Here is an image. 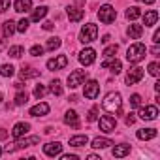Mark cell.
<instances>
[{
	"instance_id": "obj_35",
	"label": "cell",
	"mask_w": 160,
	"mask_h": 160,
	"mask_svg": "<svg viewBox=\"0 0 160 160\" xmlns=\"http://www.w3.org/2000/svg\"><path fill=\"white\" fill-rule=\"evenodd\" d=\"M149 73L154 75V77H158V73H160V64H158V62H151V64H149Z\"/></svg>"
},
{
	"instance_id": "obj_33",
	"label": "cell",
	"mask_w": 160,
	"mask_h": 160,
	"mask_svg": "<svg viewBox=\"0 0 160 160\" xmlns=\"http://www.w3.org/2000/svg\"><path fill=\"white\" fill-rule=\"evenodd\" d=\"M23 53H25V49H23L21 45H13V47H10V55H12L13 58H19Z\"/></svg>"
},
{
	"instance_id": "obj_5",
	"label": "cell",
	"mask_w": 160,
	"mask_h": 160,
	"mask_svg": "<svg viewBox=\"0 0 160 160\" xmlns=\"http://www.w3.org/2000/svg\"><path fill=\"white\" fill-rule=\"evenodd\" d=\"M85 77H87V70H73L68 75V87L70 89H77L79 85L85 81Z\"/></svg>"
},
{
	"instance_id": "obj_50",
	"label": "cell",
	"mask_w": 160,
	"mask_h": 160,
	"mask_svg": "<svg viewBox=\"0 0 160 160\" xmlns=\"http://www.w3.org/2000/svg\"><path fill=\"white\" fill-rule=\"evenodd\" d=\"M89 160H100V158H98L96 154H89Z\"/></svg>"
},
{
	"instance_id": "obj_3",
	"label": "cell",
	"mask_w": 160,
	"mask_h": 160,
	"mask_svg": "<svg viewBox=\"0 0 160 160\" xmlns=\"http://www.w3.org/2000/svg\"><path fill=\"white\" fill-rule=\"evenodd\" d=\"M98 38V27L94 23H87L83 28H81V34H79V40L83 43H91Z\"/></svg>"
},
{
	"instance_id": "obj_37",
	"label": "cell",
	"mask_w": 160,
	"mask_h": 160,
	"mask_svg": "<svg viewBox=\"0 0 160 160\" xmlns=\"http://www.w3.org/2000/svg\"><path fill=\"white\" fill-rule=\"evenodd\" d=\"M141 106V96L139 94H132L130 96V108H139Z\"/></svg>"
},
{
	"instance_id": "obj_47",
	"label": "cell",
	"mask_w": 160,
	"mask_h": 160,
	"mask_svg": "<svg viewBox=\"0 0 160 160\" xmlns=\"http://www.w3.org/2000/svg\"><path fill=\"white\" fill-rule=\"evenodd\" d=\"M4 138H8V132L4 128H0V139H4Z\"/></svg>"
},
{
	"instance_id": "obj_4",
	"label": "cell",
	"mask_w": 160,
	"mask_h": 160,
	"mask_svg": "<svg viewBox=\"0 0 160 160\" xmlns=\"http://www.w3.org/2000/svg\"><path fill=\"white\" fill-rule=\"evenodd\" d=\"M98 17H100V21H102L104 25H109V23H113V21H115V17H117V10H115L113 6L106 4V6H102V8H100Z\"/></svg>"
},
{
	"instance_id": "obj_18",
	"label": "cell",
	"mask_w": 160,
	"mask_h": 160,
	"mask_svg": "<svg viewBox=\"0 0 160 160\" xmlns=\"http://www.w3.org/2000/svg\"><path fill=\"white\" fill-rule=\"evenodd\" d=\"M85 15V10H79V8H68V19L77 23V21H81Z\"/></svg>"
},
{
	"instance_id": "obj_53",
	"label": "cell",
	"mask_w": 160,
	"mask_h": 160,
	"mask_svg": "<svg viewBox=\"0 0 160 160\" xmlns=\"http://www.w3.org/2000/svg\"><path fill=\"white\" fill-rule=\"evenodd\" d=\"M2 152H4V151H2V147H0V154H2Z\"/></svg>"
},
{
	"instance_id": "obj_27",
	"label": "cell",
	"mask_w": 160,
	"mask_h": 160,
	"mask_svg": "<svg viewBox=\"0 0 160 160\" xmlns=\"http://www.w3.org/2000/svg\"><path fill=\"white\" fill-rule=\"evenodd\" d=\"M38 75H40V70L28 68V66H23V70H21V79H30V77H38Z\"/></svg>"
},
{
	"instance_id": "obj_8",
	"label": "cell",
	"mask_w": 160,
	"mask_h": 160,
	"mask_svg": "<svg viewBox=\"0 0 160 160\" xmlns=\"http://www.w3.org/2000/svg\"><path fill=\"white\" fill-rule=\"evenodd\" d=\"M94 60H96V51L91 49V47H87V49H83L81 53H79V62H81L83 66H91Z\"/></svg>"
},
{
	"instance_id": "obj_52",
	"label": "cell",
	"mask_w": 160,
	"mask_h": 160,
	"mask_svg": "<svg viewBox=\"0 0 160 160\" xmlns=\"http://www.w3.org/2000/svg\"><path fill=\"white\" fill-rule=\"evenodd\" d=\"M0 104H2V92H0Z\"/></svg>"
},
{
	"instance_id": "obj_12",
	"label": "cell",
	"mask_w": 160,
	"mask_h": 160,
	"mask_svg": "<svg viewBox=\"0 0 160 160\" xmlns=\"http://www.w3.org/2000/svg\"><path fill=\"white\" fill-rule=\"evenodd\" d=\"M100 130L102 132H115V126H117V121L111 117V115H106V117H102L100 119Z\"/></svg>"
},
{
	"instance_id": "obj_45",
	"label": "cell",
	"mask_w": 160,
	"mask_h": 160,
	"mask_svg": "<svg viewBox=\"0 0 160 160\" xmlns=\"http://www.w3.org/2000/svg\"><path fill=\"white\" fill-rule=\"evenodd\" d=\"M152 42H154V43H158V42H160V30H156V32L152 34Z\"/></svg>"
},
{
	"instance_id": "obj_16",
	"label": "cell",
	"mask_w": 160,
	"mask_h": 160,
	"mask_svg": "<svg viewBox=\"0 0 160 160\" xmlns=\"http://www.w3.org/2000/svg\"><path fill=\"white\" fill-rule=\"evenodd\" d=\"M156 21H158V12L156 10H149L143 15V25L145 27H152V25H156Z\"/></svg>"
},
{
	"instance_id": "obj_15",
	"label": "cell",
	"mask_w": 160,
	"mask_h": 160,
	"mask_svg": "<svg viewBox=\"0 0 160 160\" xmlns=\"http://www.w3.org/2000/svg\"><path fill=\"white\" fill-rule=\"evenodd\" d=\"M28 130H30V124H27V122H17V124L13 126V130H12V136H13V139H21Z\"/></svg>"
},
{
	"instance_id": "obj_22",
	"label": "cell",
	"mask_w": 160,
	"mask_h": 160,
	"mask_svg": "<svg viewBox=\"0 0 160 160\" xmlns=\"http://www.w3.org/2000/svg\"><path fill=\"white\" fill-rule=\"evenodd\" d=\"M30 8H32V0H17L15 2V12H19V13H25Z\"/></svg>"
},
{
	"instance_id": "obj_43",
	"label": "cell",
	"mask_w": 160,
	"mask_h": 160,
	"mask_svg": "<svg viewBox=\"0 0 160 160\" xmlns=\"http://www.w3.org/2000/svg\"><path fill=\"white\" fill-rule=\"evenodd\" d=\"M134 121H136V117H134V115H132V113H130V115H128V117H126V119H124V122H126V124H128V126H130V124H134Z\"/></svg>"
},
{
	"instance_id": "obj_51",
	"label": "cell",
	"mask_w": 160,
	"mask_h": 160,
	"mask_svg": "<svg viewBox=\"0 0 160 160\" xmlns=\"http://www.w3.org/2000/svg\"><path fill=\"white\" fill-rule=\"evenodd\" d=\"M138 2H145V4H152L154 0H138Z\"/></svg>"
},
{
	"instance_id": "obj_34",
	"label": "cell",
	"mask_w": 160,
	"mask_h": 160,
	"mask_svg": "<svg viewBox=\"0 0 160 160\" xmlns=\"http://www.w3.org/2000/svg\"><path fill=\"white\" fill-rule=\"evenodd\" d=\"M27 100H28V96H27V92H17V96H15V106H23V104H27Z\"/></svg>"
},
{
	"instance_id": "obj_21",
	"label": "cell",
	"mask_w": 160,
	"mask_h": 160,
	"mask_svg": "<svg viewBox=\"0 0 160 160\" xmlns=\"http://www.w3.org/2000/svg\"><path fill=\"white\" fill-rule=\"evenodd\" d=\"M128 152H130V145H126V143L115 145V149H113V156H115V158H122V156H126Z\"/></svg>"
},
{
	"instance_id": "obj_24",
	"label": "cell",
	"mask_w": 160,
	"mask_h": 160,
	"mask_svg": "<svg viewBox=\"0 0 160 160\" xmlns=\"http://www.w3.org/2000/svg\"><path fill=\"white\" fill-rule=\"evenodd\" d=\"M47 15V6H40V8H36L34 12H32V17H30V21H34V23H38L40 19H43Z\"/></svg>"
},
{
	"instance_id": "obj_46",
	"label": "cell",
	"mask_w": 160,
	"mask_h": 160,
	"mask_svg": "<svg viewBox=\"0 0 160 160\" xmlns=\"http://www.w3.org/2000/svg\"><path fill=\"white\" fill-rule=\"evenodd\" d=\"M62 160H77L75 154H62Z\"/></svg>"
},
{
	"instance_id": "obj_26",
	"label": "cell",
	"mask_w": 160,
	"mask_h": 160,
	"mask_svg": "<svg viewBox=\"0 0 160 160\" xmlns=\"http://www.w3.org/2000/svg\"><path fill=\"white\" fill-rule=\"evenodd\" d=\"M13 32H15V23L10 19V21H6V23L2 25V36H4V38H10Z\"/></svg>"
},
{
	"instance_id": "obj_6",
	"label": "cell",
	"mask_w": 160,
	"mask_h": 160,
	"mask_svg": "<svg viewBox=\"0 0 160 160\" xmlns=\"http://www.w3.org/2000/svg\"><path fill=\"white\" fill-rule=\"evenodd\" d=\"M36 143H40V136H32V138L21 139V141L13 143L12 147L8 145V147H6V151H8V152H13V151H19V149H27V147H30V145H36Z\"/></svg>"
},
{
	"instance_id": "obj_39",
	"label": "cell",
	"mask_w": 160,
	"mask_h": 160,
	"mask_svg": "<svg viewBox=\"0 0 160 160\" xmlns=\"http://www.w3.org/2000/svg\"><path fill=\"white\" fill-rule=\"evenodd\" d=\"M45 92H47V89H45L43 85H36V89H34V96H36V98H42Z\"/></svg>"
},
{
	"instance_id": "obj_9",
	"label": "cell",
	"mask_w": 160,
	"mask_h": 160,
	"mask_svg": "<svg viewBox=\"0 0 160 160\" xmlns=\"http://www.w3.org/2000/svg\"><path fill=\"white\" fill-rule=\"evenodd\" d=\"M85 98H89V100H94L98 94H100V85H98V81H94V79H91V81L85 85Z\"/></svg>"
},
{
	"instance_id": "obj_17",
	"label": "cell",
	"mask_w": 160,
	"mask_h": 160,
	"mask_svg": "<svg viewBox=\"0 0 160 160\" xmlns=\"http://www.w3.org/2000/svg\"><path fill=\"white\" fill-rule=\"evenodd\" d=\"M49 113V104H38L34 108H30V115L32 117H43Z\"/></svg>"
},
{
	"instance_id": "obj_10",
	"label": "cell",
	"mask_w": 160,
	"mask_h": 160,
	"mask_svg": "<svg viewBox=\"0 0 160 160\" xmlns=\"http://www.w3.org/2000/svg\"><path fill=\"white\" fill-rule=\"evenodd\" d=\"M102 68H109V72L117 75V73H121L122 64H121V60H117V58H113V57H108V60L102 62Z\"/></svg>"
},
{
	"instance_id": "obj_7",
	"label": "cell",
	"mask_w": 160,
	"mask_h": 160,
	"mask_svg": "<svg viewBox=\"0 0 160 160\" xmlns=\"http://www.w3.org/2000/svg\"><path fill=\"white\" fill-rule=\"evenodd\" d=\"M141 77H143V68L134 66V68H130V72L126 73V83H128V85H136V83L141 81Z\"/></svg>"
},
{
	"instance_id": "obj_30",
	"label": "cell",
	"mask_w": 160,
	"mask_h": 160,
	"mask_svg": "<svg viewBox=\"0 0 160 160\" xmlns=\"http://www.w3.org/2000/svg\"><path fill=\"white\" fill-rule=\"evenodd\" d=\"M13 72H15V68L12 64H4L2 68H0V75H2V77H12Z\"/></svg>"
},
{
	"instance_id": "obj_31",
	"label": "cell",
	"mask_w": 160,
	"mask_h": 160,
	"mask_svg": "<svg viewBox=\"0 0 160 160\" xmlns=\"http://www.w3.org/2000/svg\"><path fill=\"white\" fill-rule=\"evenodd\" d=\"M57 47H60V40L58 38H49L47 43H45V49L47 51H55Z\"/></svg>"
},
{
	"instance_id": "obj_2",
	"label": "cell",
	"mask_w": 160,
	"mask_h": 160,
	"mask_svg": "<svg viewBox=\"0 0 160 160\" xmlns=\"http://www.w3.org/2000/svg\"><path fill=\"white\" fill-rule=\"evenodd\" d=\"M121 106H122V100L119 92H109L102 102V108L109 113H121Z\"/></svg>"
},
{
	"instance_id": "obj_1",
	"label": "cell",
	"mask_w": 160,
	"mask_h": 160,
	"mask_svg": "<svg viewBox=\"0 0 160 160\" xmlns=\"http://www.w3.org/2000/svg\"><path fill=\"white\" fill-rule=\"evenodd\" d=\"M145 53H147V47L143 43H132L126 51V60L132 64H138L145 58Z\"/></svg>"
},
{
	"instance_id": "obj_40",
	"label": "cell",
	"mask_w": 160,
	"mask_h": 160,
	"mask_svg": "<svg viewBox=\"0 0 160 160\" xmlns=\"http://www.w3.org/2000/svg\"><path fill=\"white\" fill-rule=\"evenodd\" d=\"M96 119H98V108L94 106V108L89 111V115H87V121H89V122H92V121H96Z\"/></svg>"
},
{
	"instance_id": "obj_32",
	"label": "cell",
	"mask_w": 160,
	"mask_h": 160,
	"mask_svg": "<svg viewBox=\"0 0 160 160\" xmlns=\"http://www.w3.org/2000/svg\"><path fill=\"white\" fill-rule=\"evenodd\" d=\"M51 92H53L55 96H60V94H62V85H60L58 79H55V81L51 83Z\"/></svg>"
},
{
	"instance_id": "obj_42",
	"label": "cell",
	"mask_w": 160,
	"mask_h": 160,
	"mask_svg": "<svg viewBox=\"0 0 160 160\" xmlns=\"http://www.w3.org/2000/svg\"><path fill=\"white\" fill-rule=\"evenodd\" d=\"M10 6H12L10 0H0V13H4L6 10H10Z\"/></svg>"
},
{
	"instance_id": "obj_19",
	"label": "cell",
	"mask_w": 160,
	"mask_h": 160,
	"mask_svg": "<svg viewBox=\"0 0 160 160\" xmlns=\"http://www.w3.org/2000/svg\"><path fill=\"white\" fill-rule=\"evenodd\" d=\"M64 122H66L68 126L79 128V117H77V113H75V111H66V115H64Z\"/></svg>"
},
{
	"instance_id": "obj_48",
	"label": "cell",
	"mask_w": 160,
	"mask_h": 160,
	"mask_svg": "<svg viewBox=\"0 0 160 160\" xmlns=\"http://www.w3.org/2000/svg\"><path fill=\"white\" fill-rule=\"evenodd\" d=\"M158 53H160V49H158V45H154V47H152V55L158 57Z\"/></svg>"
},
{
	"instance_id": "obj_25",
	"label": "cell",
	"mask_w": 160,
	"mask_h": 160,
	"mask_svg": "<svg viewBox=\"0 0 160 160\" xmlns=\"http://www.w3.org/2000/svg\"><path fill=\"white\" fill-rule=\"evenodd\" d=\"M141 34H143V27H141V25H130V27H128V36H130L132 40L141 38Z\"/></svg>"
},
{
	"instance_id": "obj_36",
	"label": "cell",
	"mask_w": 160,
	"mask_h": 160,
	"mask_svg": "<svg viewBox=\"0 0 160 160\" xmlns=\"http://www.w3.org/2000/svg\"><path fill=\"white\" fill-rule=\"evenodd\" d=\"M43 51H45V49H43L42 45H32V47H30V55H32V57H42Z\"/></svg>"
},
{
	"instance_id": "obj_23",
	"label": "cell",
	"mask_w": 160,
	"mask_h": 160,
	"mask_svg": "<svg viewBox=\"0 0 160 160\" xmlns=\"http://www.w3.org/2000/svg\"><path fill=\"white\" fill-rule=\"evenodd\" d=\"M87 141H89V138H87L85 134L70 138V145H72V147H83V145H87Z\"/></svg>"
},
{
	"instance_id": "obj_44",
	"label": "cell",
	"mask_w": 160,
	"mask_h": 160,
	"mask_svg": "<svg viewBox=\"0 0 160 160\" xmlns=\"http://www.w3.org/2000/svg\"><path fill=\"white\" fill-rule=\"evenodd\" d=\"M43 28H45V30H53V28H55V25H53L51 21H47V23H43Z\"/></svg>"
},
{
	"instance_id": "obj_20",
	"label": "cell",
	"mask_w": 160,
	"mask_h": 160,
	"mask_svg": "<svg viewBox=\"0 0 160 160\" xmlns=\"http://www.w3.org/2000/svg\"><path fill=\"white\" fill-rule=\"evenodd\" d=\"M138 138L139 139H152V138H156V128H141V130H138Z\"/></svg>"
},
{
	"instance_id": "obj_41",
	"label": "cell",
	"mask_w": 160,
	"mask_h": 160,
	"mask_svg": "<svg viewBox=\"0 0 160 160\" xmlns=\"http://www.w3.org/2000/svg\"><path fill=\"white\" fill-rule=\"evenodd\" d=\"M119 51V47L117 45H109V47H106V51H104V55L106 57H115V53Z\"/></svg>"
},
{
	"instance_id": "obj_14",
	"label": "cell",
	"mask_w": 160,
	"mask_h": 160,
	"mask_svg": "<svg viewBox=\"0 0 160 160\" xmlns=\"http://www.w3.org/2000/svg\"><path fill=\"white\" fill-rule=\"evenodd\" d=\"M68 64V57L66 55H58L57 58H51V60H47V68L49 70H60V68H64Z\"/></svg>"
},
{
	"instance_id": "obj_38",
	"label": "cell",
	"mask_w": 160,
	"mask_h": 160,
	"mask_svg": "<svg viewBox=\"0 0 160 160\" xmlns=\"http://www.w3.org/2000/svg\"><path fill=\"white\" fill-rule=\"evenodd\" d=\"M27 28H28V19H21L15 27V30H19V32H27Z\"/></svg>"
},
{
	"instance_id": "obj_28",
	"label": "cell",
	"mask_w": 160,
	"mask_h": 160,
	"mask_svg": "<svg viewBox=\"0 0 160 160\" xmlns=\"http://www.w3.org/2000/svg\"><path fill=\"white\" fill-rule=\"evenodd\" d=\"M109 145H113L111 139H106V138H94V139H92V147H94V149H106V147H109Z\"/></svg>"
},
{
	"instance_id": "obj_29",
	"label": "cell",
	"mask_w": 160,
	"mask_h": 160,
	"mask_svg": "<svg viewBox=\"0 0 160 160\" xmlns=\"http://www.w3.org/2000/svg\"><path fill=\"white\" fill-rule=\"evenodd\" d=\"M139 15H141V10L138 6H132V8L126 10V19H130V21H136Z\"/></svg>"
},
{
	"instance_id": "obj_13",
	"label": "cell",
	"mask_w": 160,
	"mask_h": 160,
	"mask_svg": "<svg viewBox=\"0 0 160 160\" xmlns=\"http://www.w3.org/2000/svg\"><path fill=\"white\" fill-rule=\"evenodd\" d=\"M43 152L47 156H57V154L62 152V143L60 141H49V143L43 145Z\"/></svg>"
},
{
	"instance_id": "obj_11",
	"label": "cell",
	"mask_w": 160,
	"mask_h": 160,
	"mask_svg": "<svg viewBox=\"0 0 160 160\" xmlns=\"http://www.w3.org/2000/svg\"><path fill=\"white\" fill-rule=\"evenodd\" d=\"M156 115H158L156 106H145L139 109V119H143V121H154Z\"/></svg>"
},
{
	"instance_id": "obj_49",
	"label": "cell",
	"mask_w": 160,
	"mask_h": 160,
	"mask_svg": "<svg viewBox=\"0 0 160 160\" xmlns=\"http://www.w3.org/2000/svg\"><path fill=\"white\" fill-rule=\"evenodd\" d=\"M4 45H6V42H4L2 38H0V51H2V49H4Z\"/></svg>"
}]
</instances>
